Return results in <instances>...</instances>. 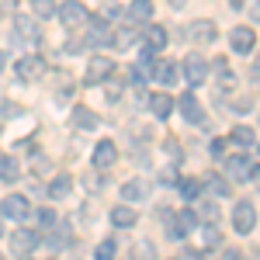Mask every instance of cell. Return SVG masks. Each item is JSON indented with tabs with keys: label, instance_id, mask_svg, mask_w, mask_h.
Wrapping results in <instances>:
<instances>
[{
	"label": "cell",
	"instance_id": "7bdbcfd3",
	"mask_svg": "<svg viewBox=\"0 0 260 260\" xmlns=\"http://www.w3.org/2000/svg\"><path fill=\"white\" fill-rule=\"evenodd\" d=\"M0 160H4V156H0Z\"/></svg>",
	"mask_w": 260,
	"mask_h": 260
},
{
	"label": "cell",
	"instance_id": "d6a6232c",
	"mask_svg": "<svg viewBox=\"0 0 260 260\" xmlns=\"http://www.w3.org/2000/svg\"><path fill=\"white\" fill-rule=\"evenodd\" d=\"M101 184H104V177H98V174H90V177H87V187H90V191H98Z\"/></svg>",
	"mask_w": 260,
	"mask_h": 260
},
{
	"label": "cell",
	"instance_id": "5bb4252c",
	"mask_svg": "<svg viewBox=\"0 0 260 260\" xmlns=\"http://www.w3.org/2000/svg\"><path fill=\"white\" fill-rule=\"evenodd\" d=\"M177 108H180V115H184V118H187V121H194V125H198V121L205 118V115H201V104H198V101H194V94H184V98H180V104H177Z\"/></svg>",
	"mask_w": 260,
	"mask_h": 260
},
{
	"label": "cell",
	"instance_id": "d4e9b609",
	"mask_svg": "<svg viewBox=\"0 0 260 260\" xmlns=\"http://www.w3.org/2000/svg\"><path fill=\"white\" fill-rule=\"evenodd\" d=\"M229 142H236L240 149L253 146V128H250V125H236V128H233V136H229Z\"/></svg>",
	"mask_w": 260,
	"mask_h": 260
},
{
	"label": "cell",
	"instance_id": "83f0119b",
	"mask_svg": "<svg viewBox=\"0 0 260 260\" xmlns=\"http://www.w3.org/2000/svg\"><path fill=\"white\" fill-rule=\"evenodd\" d=\"M180 194H184V201H194L201 194V180H194V177L180 180Z\"/></svg>",
	"mask_w": 260,
	"mask_h": 260
},
{
	"label": "cell",
	"instance_id": "e575fe53",
	"mask_svg": "<svg viewBox=\"0 0 260 260\" xmlns=\"http://www.w3.org/2000/svg\"><path fill=\"white\" fill-rule=\"evenodd\" d=\"M205 215H208V219H219V208H215V205L208 201V205H205Z\"/></svg>",
	"mask_w": 260,
	"mask_h": 260
},
{
	"label": "cell",
	"instance_id": "4316f807",
	"mask_svg": "<svg viewBox=\"0 0 260 260\" xmlns=\"http://www.w3.org/2000/svg\"><path fill=\"white\" fill-rule=\"evenodd\" d=\"M31 11H35V18H42V21H49L59 7H56V0H31Z\"/></svg>",
	"mask_w": 260,
	"mask_h": 260
},
{
	"label": "cell",
	"instance_id": "30bf717a",
	"mask_svg": "<svg viewBox=\"0 0 260 260\" xmlns=\"http://www.w3.org/2000/svg\"><path fill=\"white\" fill-rule=\"evenodd\" d=\"M115 160H118L115 142H111V139H101L98 149H94V163H98V167H115Z\"/></svg>",
	"mask_w": 260,
	"mask_h": 260
},
{
	"label": "cell",
	"instance_id": "f1b7e54d",
	"mask_svg": "<svg viewBox=\"0 0 260 260\" xmlns=\"http://www.w3.org/2000/svg\"><path fill=\"white\" fill-rule=\"evenodd\" d=\"M121 90H125V80H118V77H108V80H104V94H108V101H118Z\"/></svg>",
	"mask_w": 260,
	"mask_h": 260
},
{
	"label": "cell",
	"instance_id": "9c48e42d",
	"mask_svg": "<svg viewBox=\"0 0 260 260\" xmlns=\"http://www.w3.org/2000/svg\"><path fill=\"white\" fill-rule=\"evenodd\" d=\"M184 35H187L191 42H215V35H219V31H215V24H212V21H194Z\"/></svg>",
	"mask_w": 260,
	"mask_h": 260
},
{
	"label": "cell",
	"instance_id": "8fae6325",
	"mask_svg": "<svg viewBox=\"0 0 260 260\" xmlns=\"http://www.w3.org/2000/svg\"><path fill=\"white\" fill-rule=\"evenodd\" d=\"M229 42H233V49H236V52H240V56H246V52H250V49H253V31H250V28H236V31H233V35H229Z\"/></svg>",
	"mask_w": 260,
	"mask_h": 260
},
{
	"label": "cell",
	"instance_id": "7c38bea8",
	"mask_svg": "<svg viewBox=\"0 0 260 260\" xmlns=\"http://www.w3.org/2000/svg\"><path fill=\"white\" fill-rule=\"evenodd\" d=\"M111 222L118 225V229H132L139 215H136V208H128V205H118V208H111Z\"/></svg>",
	"mask_w": 260,
	"mask_h": 260
},
{
	"label": "cell",
	"instance_id": "ac0fdd59",
	"mask_svg": "<svg viewBox=\"0 0 260 260\" xmlns=\"http://www.w3.org/2000/svg\"><path fill=\"white\" fill-rule=\"evenodd\" d=\"M73 125H77V128H98V115H94L90 108L77 104V108H73Z\"/></svg>",
	"mask_w": 260,
	"mask_h": 260
},
{
	"label": "cell",
	"instance_id": "d590c367",
	"mask_svg": "<svg viewBox=\"0 0 260 260\" xmlns=\"http://www.w3.org/2000/svg\"><path fill=\"white\" fill-rule=\"evenodd\" d=\"M184 260H205V257H201L198 250H184Z\"/></svg>",
	"mask_w": 260,
	"mask_h": 260
},
{
	"label": "cell",
	"instance_id": "8d00e7d4",
	"mask_svg": "<svg viewBox=\"0 0 260 260\" xmlns=\"http://www.w3.org/2000/svg\"><path fill=\"white\" fill-rule=\"evenodd\" d=\"M250 177H257V184H260V167H250Z\"/></svg>",
	"mask_w": 260,
	"mask_h": 260
},
{
	"label": "cell",
	"instance_id": "74e56055",
	"mask_svg": "<svg viewBox=\"0 0 260 260\" xmlns=\"http://www.w3.org/2000/svg\"><path fill=\"white\" fill-rule=\"evenodd\" d=\"M225 260H243V257H240V253H229V257H225Z\"/></svg>",
	"mask_w": 260,
	"mask_h": 260
},
{
	"label": "cell",
	"instance_id": "e0dca14e",
	"mask_svg": "<svg viewBox=\"0 0 260 260\" xmlns=\"http://www.w3.org/2000/svg\"><path fill=\"white\" fill-rule=\"evenodd\" d=\"M14 28H18V31H14V42H35L39 39V28H35V21H28V18H18L14 21Z\"/></svg>",
	"mask_w": 260,
	"mask_h": 260
},
{
	"label": "cell",
	"instance_id": "f35d334b",
	"mask_svg": "<svg viewBox=\"0 0 260 260\" xmlns=\"http://www.w3.org/2000/svg\"><path fill=\"white\" fill-rule=\"evenodd\" d=\"M180 4H184V0H170V7H180Z\"/></svg>",
	"mask_w": 260,
	"mask_h": 260
},
{
	"label": "cell",
	"instance_id": "8992f818",
	"mask_svg": "<svg viewBox=\"0 0 260 260\" xmlns=\"http://www.w3.org/2000/svg\"><path fill=\"white\" fill-rule=\"evenodd\" d=\"M111 70H115V62L108 59V56H94V59H90V66H87V77H83V80H87V83L108 80V77H111Z\"/></svg>",
	"mask_w": 260,
	"mask_h": 260
},
{
	"label": "cell",
	"instance_id": "44dd1931",
	"mask_svg": "<svg viewBox=\"0 0 260 260\" xmlns=\"http://www.w3.org/2000/svg\"><path fill=\"white\" fill-rule=\"evenodd\" d=\"M225 170H229V177H236V180L250 177V163L243 160V156H229V160H225Z\"/></svg>",
	"mask_w": 260,
	"mask_h": 260
},
{
	"label": "cell",
	"instance_id": "1f68e13d",
	"mask_svg": "<svg viewBox=\"0 0 260 260\" xmlns=\"http://www.w3.org/2000/svg\"><path fill=\"white\" fill-rule=\"evenodd\" d=\"M111 42H115L118 49H125V45H132V42H136V31H132V28H121V31H118Z\"/></svg>",
	"mask_w": 260,
	"mask_h": 260
},
{
	"label": "cell",
	"instance_id": "60d3db41",
	"mask_svg": "<svg viewBox=\"0 0 260 260\" xmlns=\"http://www.w3.org/2000/svg\"><path fill=\"white\" fill-rule=\"evenodd\" d=\"M0 66H4V52H0Z\"/></svg>",
	"mask_w": 260,
	"mask_h": 260
},
{
	"label": "cell",
	"instance_id": "9a60e30c",
	"mask_svg": "<svg viewBox=\"0 0 260 260\" xmlns=\"http://www.w3.org/2000/svg\"><path fill=\"white\" fill-rule=\"evenodd\" d=\"M70 194H73V177H66V174L52 177V184H49V198H70Z\"/></svg>",
	"mask_w": 260,
	"mask_h": 260
},
{
	"label": "cell",
	"instance_id": "b9f144b4",
	"mask_svg": "<svg viewBox=\"0 0 260 260\" xmlns=\"http://www.w3.org/2000/svg\"><path fill=\"white\" fill-rule=\"evenodd\" d=\"M0 236H4V225H0Z\"/></svg>",
	"mask_w": 260,
	"mask_h": 260
},
{
	"label": "cell",
	"instance_id": "5b68a950",
	"mask_svg": "<svg viewBox=\"0 0 260 260\" xmlns=\"http://www.w3.org/2000/svg\"><path fill=\"white\" fill-rule=\"evenodd\" d=\"M39 246V233H31V229H14L11 233V250L14 253H31Z\"/></svg>",
	"mask_w": 260,
	"mask_h": 260
},
{
	"label": "cell",
	"instance_id": "2e32d148",
	"mask_svg": "<svg viewBox=\"0 0 260 260\" xmlns=\"http://www.w3.org/2000/svg\"><path fill=\"white\" fill-rule=\"evenodd\" d=\"M121 194H125V201H142L149 194V180H128L121 187Z\"/></svg>",
	"mask_w": 260,
	"mask_h": 260
},
{
	"label": "cell",
	"instance_id": "484cf974",
	"mask_svg": "<svg viewBox=\"0 0 260 260\" xmlns=\"http://www.w3.org/2000/svg\"><path fill=\"white\" fill-rule=\"evenodd\" d=\"M153 77H156V80L160 83H174L177 80V66H174V62H156V70H153Z\"/></svg>",
	"mask_w": 260,
	"mask_h": 260
},
{
	"label": "cell",
	"instance_id": "ffe728a7",
	"mask_svg": "<svg viewBox=\"0 0 260 260\" xmlns=\"http://www.w3.org/2000/svg\"><path fill=\"white\" fill-rule=\"evenodd\" d=\"M52 229H56V233H52V236H45V246H56V250H62V246H70V240H73V233H70L66 225H59V222H56Z\"/></svg>",
	"mask_w": 260,
	"mask_h": 260
},
{
	"label": "cell",
	"instance_id": "3957f363",
	"mask_svg": "<svg viewBox=\"0 0 260 260\" xmlns=\"http://www.w3.org/2000/svg\"><path fill=\"white\" fill-rule=\"evenodd\" d=\"M56 14H59V21L66 24V28H80L83 21L90 18V14H87V7H83L80 0H66V4H62Z\"/></svg>",
	"mask_w": 260,
	"mask_h": 260
},
{
	"label": "cell",
	"instance_id": "603a6c76",
	"mask_svg": "<svg viewBox=\"0 0 260 260\" xmlns=\"http://www.w3.org/2000/svg\"><path fill=\"white\" fill-rule=\"evenodd\" d=\"M205 184H208V194H215V198H225V194L233 191V187H229V180L219 177V174H208V180H205Z\"/></svg>",
	"mask_w": 260,
	"mask_h": 260
},
{
	"label": "cell",
	"instance_id": "ba28073f",
	"mask_svg": "<svg viewBox=\"0 0 260 260\" xmlns=\"http://www.w3.org/2000/svg\"><path fill=\"white\" fill-rule=\"evenodd\" d=\"M0 212H4L7 219L21 222L24 215H28V201L21 198V194H7V198H4V205H0Z\"/></svg>",
	"mask_w": 260,
	"mask_h": 260
},
{
	"label": "cell",
	"instance_id": "4fadbf2b",
	"mask_svg": "<svg viewBox=\"0 0 260 260\" xmlns=\"http://www.w3.org/2000/svg\"><path fill=\"white\" fill-rule=\"evenodd\" d=\"M149 111H153L156 118H170V111H174V98H170V94H153V98H149Z\"/></svg>",
	"mask_w": 260,
	"mask_h": 260
},
{
	"label": "cell",
	"instance_id": "7402d4cb",
	"mask_svg": "<svg viewBox=\"0 0 260 260\" xmlns=\"http://www.w3.org/2000/svg\"><path fill=\"white\" fill-rule=\"evenodd\" d=\"M18 174H21V163L14 160V156H4V160H0V180L14 184V180H18Z\"/></svg>",
	"mask_w": 260,
	"mask_h": 260
},
{
	"label": "cell",
	"instance_id": "d6986e66",
	"mask_svg": "<svg viewBox=\"0 0 260 260\" xmlns=\"http://www.w3.org/2000/svg\"><path fill=\"white\" fill-rule=\"evenodd\" d=\"M128 18L132 21H149L153 18V0H132V4H128Z\"/></svg>",
	"mask_w": 260,
	"mask_h": 260
},
{
	"label": "cell",
	"instance_id": "7a4b0ae2",
	"mask_svg": "<svg viewBox=\"0 0 260 260\" xmlns=\"http://www.w3.org/2000/svg\"><path fill=\"white\" fill-rule=\"evenodd\" d=\"M253 225H257V208L250 205V201H240L236 208H233V229L246 236V233H253Z\"/></svg>",
	"mask_w": 260,
	"mask_h": 260
},
{
	"label": "cell",
	"instance_id": "836d02e7",
	"mask_svg": "<svg viewBox=\"0 0 260 260\" xmlns=\"http://www.w3.org/2000/svg\"><path fill=\"white\" fill-rule=\"evenodd\" d=\"M208 149H212V156H222V149H225V146H222V139H212Z\"/></svg>",
	"mask_w": 260,
	"mask_h": 260
},
{
	"label": "cell",
	"instance_id": "f546056e",
	"mask_svg": "<svg viewBox=\"0 0 260 260\" xmlns=\"http://www.w3.org/2000/svg\"><path fill=\"white\" fill-rule=\"evenodd\" d=\"M115 253H118V243H115V240H101V246L94 250V257H98V260H111Z\"/></svg>",
	"mask_w": 260,
	"mask_h": 260
},
{
	"label": "cell",
	"instance_id": "52a82bcc",
	"mask_svg": "<svg viewBox=\"0 0 260 260\" xmlns=\"http://www.w3.org/2000/svg\"><path fill=\"white\" fill-rule=\"evenodd\" d=\"M194 225H198V215H194V212H180V215H174L170 236H174V240H184L187 233H194Z\"/></svg>",
	"mask_w": 260,
	"mask_h": 260
},
{
	"label": "cell",
	"instance_id": "cb8c5ba5",
	"mask_svg": "<svg viewBox=\"0 0 260 260\" xmlns=\"http://www.w3.org/2000/svg\"><path fill=\"white\" fill-rule=\"evenodd\" d=\"M163 45H167V28H160V24H156V28H149V31H146V49L160 52Z\"/></svg>",
	"mask_w": 260,
	"mask_h": 260
},
{
	"label": "cell",
	"instance_id": "6da1fadb",
	"mask_svg": "<svg viewBox=\"0 0 260 260\" xmlns=\"http://www.w3.org/2000/svg\"><path fill=\"white\" fill-rule=\"evenodd\" d=\"M14 73H18L21 83H39L45 77V59L42 56H21L18 66H14Z\"/></svg>",
	"mask_w": 260,
	"mask_h": 260
},
{
	"label": "cell",
	"instance_id": "ab89813d",
	"mask_svg": "<svg viewBox=\"0 0 260 260\" xmlns=\"http://www.w3.org/2000/svg\"><path fill=\"white\" fill-rule=\"evenodd\" d=\"M229 4H233V7H243V0H229Z\"/></svg>",
	"mask_w": 260,
	"mask_h": 260
},
{
	"label": "cell",
	"instance_id": "277c9868",
	"mask_svg": "<svg viewBox=\"0 0 260 260\" xmlns=\"http://www.w3.org/2000/svg\"><path fill=\"white\" fill-rule=\"evenodd\" d=\"M184 80L191 83V87L208 80V62H205V56H187L184 59Z\"/></svg>",
	"mask_w": 260,
	"mask_h": 260
},
{
	"label": "cell",
	"instance_id": "4dcf8cb0",
	"mask_svg": "<svg viewBox=\"0 0 260 260\" xmlns=\"http://www.w3.org/2000/svg\"><path fill=\"white\" fill-rule=\"evenodd\" d=\"M35 219H39L42 229H52V225H56V212H52V208H39V212H35Z\"/></svg>",
	"mask_w": 260,
	"mask_h": 260
}]
</instances>
